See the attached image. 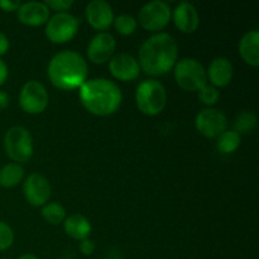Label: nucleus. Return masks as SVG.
Instances as JSON below:
<instances>
[{
    "mask_svg": "<svg viewBox=\"0 0 259 259\" xmlns=\"http://www.w3.org/2000/svg\"><path fill=\"white\" fill-rule=\"evenodd\" d=\"M179 57V46L168 33H156L141 46L138 63L151 76H162L174 70Z\"/></svg>",
    "mask_w": 259,
    "mask_h": 259,
    "instance_id": "1",
    "label": "nucleus"
},
{
    "mask_svg": "<svg viewBox=\"0 0 259 259\" xmlns=\"http://www.w3.org/2000/svg\"><path fill=\"white\" fill-rule=\"evenodd\" d=\"M83 108L98 116H109L120 108L123 95L120 88L108 78L88 80L78 89Z\"/></svg>",
    "mask_w": 259,
    "mask_h": 259,
    "instance_id": "2",
    "label": "nucleus"
},
{
    "mask_svg": "<svg viewBox=\"0 0 259 259\" xmlns=\"http://www.w3.org/2000/svg\"><path fill=\"white\" fill-rule=\"evenodd\" d=\"M47 73L55 88L70 91L80 89L85 82L89 66L85 58L76 51H61L51 58Z\"/></svg>",
    "mask_w": 259,
    "mask_h": 259,
    "instance_id": "3",
    "label": "nucleus"
},
{
    "mask_svg": "<svg viewBox=\"0 0 259 259\" xmlns=\"http://www.w3.org/2000/svg\"><path fill=\"white\" fill-rule=\"evenodd\" d=\"M136 103L139 110L148 116L158 115L167 104V91L158 80L149 78L139 83L136 91Z\"/></svg>",
    "mask_w": 259,
    "mask_h": 259,
    "instance_id": "4",
    "label": "nucleus"
},
{
    "mask_svg": "<svg viewBox=\"0 0 259 259\" xmlns=\"http://www.w3.org/2000/svg\"><path fill=\"white\" fill-rule=\"evenodd\" d=\"M4 151L14 163H24L33 156V138L24 126H12L4 136Z\"/></svg>",
    "mask_w": 259,
    "mask_h": 259,
    "instance_id": "5",
    "label": "nucleus"
},
{
    "mask_svg": "<svg viewBox=\"0 0 259 259\" xmlns=\"http://www.w3.org/2000/svg\"><path fill=\"white\" fill-rule=\"evenodd\" d=\"M174 76L177 85L185 91H199L207 83L206 70L195 58H184L176 62Z\"/></svg>",
    "mask_w": 259,
    "mask_h": 259,
    "instance_id": "6",
    "label": "nucleus"
},
{
    "mask_svg": "<svg viewBox=\"0 0 259 259\" xmlns=\"http://www.w3.org/2000/svg\"><path fill=\"white\" fill-rule=\"evenodd\" d=\"M171 15L172 9L166 2L153 0L141 8L138 13V22L143 29L158 32L168 25Z\"/></svg>",
    "mask_w": 259,
    "mask_h": 259,
    "instance_id": "7",
    "label": "nucleus"
},
{
    "mask_svg": "<svg viewBox=\"0 0 259 259\" xmlns=\"http://www.w3.org/2000/svg\"><path fill=\"white\" fill-rule=\"evenodd\" d=\"M80 23L70 13H56L46 23V35L52 43H66L72 39L78 32Z\"/></svg>",
    "mask_w": 259,
    "mask_h": 259,
    "instance_id": "8",
    "label": "nucleus"
},
{
    "mask_svg": "<svg viewBox=\"0 0 259 259\" xmlns=\"http://www.w3.org/2000/svg\"><path fill=\"white\" fill-rule=\"evenodd\" d=\"M50 101L48 91L42 82L30 80L23 85L19 93V105L27 114H40L46 110Z\"/></svg>",
    "mask_w": 259,
    "mask_h": 259,
    "instance_id": "9",
    "label": "nucleus"
},
{
    "mask_svg": "<svg viewBox=\"0 0 259 259\" xmlns=\"http://www.w3.org/2000/svg\"><path fill=\"white\" fill-rule=\"evenodd\" d=\"M228 119L223 111L214 108L202 109L195 119L197 132L205 138H218L227 131Z\"/></svg>",
    "mask_w": 259,
    "mask_h": 259,
    "instance_id": "10",
    "label": "nucleus"
},
{
    "mask_svg": "<svg viewBox=\"0 0 259 259\" xmlns=\"http://www.w3.org/2000/svg\"><path fill=\"white\" fill-rule=\"evenodd\" d=\"M51 192H52V187L47 177L37 172L30 174L23 182V194H24L25 200L32 206L38 207L47 204L51 197Z\"/></svg>",
    "mask_w": 259,
    "mask_h": 259,
    "instance_id": "11",
    "label": "nucleus"
},
{
    "mask_svg": "<svg viewBox=\"0 0 259 259\" xmlns=\"http://www.w3.org/2000/svg\"><path fill=\"white\" fill-rule=\"evenodd\" d=\"M116 48V40L113 34L106 32H100L94 35L88 46V58L96 65H101L113 57Z\"/></svg>",
    "mask_w": 259,
    "mask_h": 259,
    "instance_id": "12",
    "label": "nucleus"
},
{
    "mask_svg": "<svg viewBox=\"0 0 259 259\" xmlns=\"http://www.w3.org/2000/svg\"><path fill=\"white\" fill-rule=\"evenodd\" d=\"M109 71L119 81H133L141 72L138 60L129 53H118L109 61Z\"/></svg>",
    "mask_w": 259,
    "mask_h": 259,
    "instance_id": "13",
    "label": "nucleus"
},
{
    "mask_svg": "<svg viewBox=\"0 0 259 259\" xmlns=\"http://www.w3.org/2000/svg\"><path fill=\"white\" fill-rule=\"evenodd\" d=\"M86 19L96 30H106L114 22V12L111 5L105 0H93L86 5Z\"/></svg>",
    "mask_w": 259,
    "mask_h": 259,
    "instance_id": "14",
    "label": "nucleus"
},
{
    "mask_svg": "<svg viewBox=\"0 0 259 259\" xmlns=\"http://www.w3.org/2000/svg\"><path fill=\"white\" fill-rule=\"evenodd\" d=\"M172 19H174L175 25L182 33H191L196 32V29L200 25V17L199 12L192 5L191 3H180L174 10H172Z\"/></svg>",
    "mask_w": 259,
    "mask_h": 259,
    "instance_id": "15",
    "label": "nucleus"
},
{
    "mask_svg": "<svg viewBox=\"0 0 259 259\" xmlns=\"http://www.w3.org/2000/svg\"><path fill=\"white\" fill-rule=\"evenodd\" d=\"M17 13L19 22L29 27H39L46 24L50 19V9L42 2H28L20 4Z\"/></svg>",
    "mask_w": 259,
    "mask_h": 259,
    "instance_id": "16",
    "label": "nucleus"
},
{
    "mask_svg": "<svg viewBox=\"0 0 259 259\" xmlns=\"http://www.w3.org/2000/svg\"><path fill=\"white\" fill-rule=\"evenodd\" d=\"M234 68L227 57H215L206 70L207 80L214 88H227L232 82Z\"/></svg>",
    "mask_w": 259,
    "mask_h": 259,
    "instance_id": "17",
    "label": "nucleus"
},
{
    "mask_svg": "<svg viewBox=\"0 0 259 259\" xmlns=\"http://www.w3.org/2000/svg\"><path fill=\"white\" fill-rule=\"evenodd\" d=\"M239 55L247 65L259 66V32L257 29L245 33L239 42Z\"/></svg>",
    "mask_w": 259,
    "mask_h": 259,
    "instance_id": "18",
    "label": "nucleus"
},
{
    "mask_svg": "<svg viewBox=\"0 0 259 259\" xmlns=\"http://www.w3.org/2000/svg\"><path fill=\"white\" fill-rule=\"evenodd\" d=\"M63 229L68 237L81 242L90 237L93 228L88 218L81 214H72L63 220Z\"/></svg>",
    "mask_w": 259,
    "mask_h": 259,
    "instance_id": "19",
    "label": "nucleus"
},
{
    "mask_svg": "<svg viewBox=\"0 0 259 259\" xmlns=\"http://www.w3.org/2000/svg\"><path fill=\"white\" fill-rule=\"evenodd\" d=\"M24 179V168L19 163L10 162L0 168V186L12 189L19 185Z\"/></svg>",
    "mask_w": 259,
    "mask_h": 259,
    "instance_id": "20",
    "label": "nucleus"
},
{
    "mask_svg": "<svg viewBox=\"0 0 259 259\" xmlns=\"http://www.w3.org/2000/svg\"><path fill=\"white\" fill-rule=\"evenodd\" d=\"M42 218L52 225H58L66 219V209L60 202H48L42 206Z\"/></svg>",
    "mask_w": 259,
    "mask_h": 259,
    "instance_id": "21",
    "label": "nucleus"
},
{
    "mask_svg": "<svg viewBox=\"0 0 259 259\" xmlns=\"http://www.w3.org/2000/svg\"><path fill=\"white\" fill-rule=\"evenodd\" d=\"M240 146V136L234 131H225L218 137L217 147L219 152L224 154H230L237 151Z\"/></svg>",
    "mask_w": 259,
    "mask_h": 259,
    "instance_id": "22",
    "label": "nucleus"
},
{
    "mask_svg": "<svg viewBox=\"0 0 259 259\" xmlns=\"http://www.w3.org/2000/svg\"><path fill=\"white\" fill-rule=\"evenodd\" d=\"M257 125V116L252 111L244 110L237 116L234 121V132L240 134H248Z\"/></svg>",
    "mask_w": 259,
    "mask_h": 259,
    "instance_id": "23",
    "label": "nucleus"
},
{
    "mask_svg": "<svg viewBox=\"0 0 259 259\" xmlns=\"http://www.w3.org/2000/svg\"><path fill=\"white\" fill-rule=\"evenodd\" d=\"M114 27H115L116 32L121 35H131L136 32L138 22L134 17L129 14H121L119 17L114 18L113 22Z\"/></svg>",
    "mask_w": 259,
    "mask_h": 259,
    "instance_id": "24",
    "label": "nucleus"
},
{
    "mask_svg": "<svg viewBox=\"0 0 259 259\" xmlns=\"http://www.w3.org/2000/svg\"><path fill=\"white\" fill-rule=\"evenodd\" d=\"M220 93L219 89L214 88L211 85H205L204 88H201L199 90V99L202 104L207 106H212L219 101Z\"/></svg>",
    "mask_w": 259,
    "mask_h": 259,
    "instance_id": "25",
    "label": "nucleus"
},
{
    "mask_svg": "<svg viewBox=\"0 0 259 259\" xmlns=\"http://www.w3.org/2000/svg\"><path fill=\"white\" fill-rule=\"evenodd\" d=\"M14 243V232L7 223L0 220V250H7Z\"/></svg>",
    "mask_w": 259,
    "mask_h": 259,
    "instance_id": "26",
    "label": "nucleus"
},
{
    "mask_svg": "<svg viewBox=\"0 0 259 259\" xmlns=\"http://www.w3.org/2000/svg\"><path fill=\"white\" fill-rule=\"evenodd\" d=\"M48 9L56 10L57 13H65L73 5V0H47L45 2Z\"/></svg>",
    "mask_w": 259,
    "mask_h": 259,
    "instance_id": "27",
    "label": "nucleus"
},
{
    "mask_svg": "<svg viewBox=\"0 0 259 259\" xmlns=\"http://www.w3.org/2000/svg\"><path fill=\"white\" fill-rule=\"evenodd\" d=\"M20 7V3L18 0H0V9L3 12L13 13L17 12Z\"/></svg>",
    "mask_w": 259,
    "mask_h": 259,
    "instance_id": "28",
    "label": "nucleus"
},
{
    "mask_svg": "<svg viewBox=\"0 0 259 259\" xmlns=\"http://www.w3.org/2000/svg\"><path fill=\"white\" fill-rule=\"evenodd\" d=\"M80 250L83 255H91L95 250V243L91 239H83L80 243Z\"/></svg>",
    "mask_w": 259,
    "mask_h": 259,
    "instance_id": "29",
    "label": "nucleus"
},
{
    "mask_svg": "<svg viewBox=\"0 0 259 259\" xmlns=\"http://www.w3.org/2000/svg\"><path fill=\"white\" fill-rule=\"evenodd\" d=\"M9 47H10L9 39H8V37L4 34V33L0 32V57L7 55V52L9 51Z\"/></svg>",
    "mask_w": 259,
    "mask_h": 259,
    "instance_id": "30",
    "label": "nucleus"
},
{
    "mask_svg": "<svg viewBox=\"0 0 259 259\" xmlns=\"http://www.w3.org/2000/svg\"><path fill=\"white\" fill-rule=\"evenodd\" d=\"M8 75H9V71H8L7 63L0 58V86L7 81Z\"/></svg>",
    "mask_w": 259,
    "mask_h": 259,
    "instance_id": "31",
    "label": "nucleus"
},
{
    "mask_svg": "<svg viewBox=\"0 0 259 259\" xmlns=\"http://www.w3.org/2000/svg\"><path fill=\"white\" fill-rule=\"evenodd\" d=\"M9 103H10L9 95H8L5 91L0 90V110H4L5 108H8V106H9Z\"/></svg>",
    "mask_w": 259,
    "mask_h": 259,
    "instance_id": "32",
    "label": "nucleus"
},
{
    "mask_svg": "<svg viewBox=\"0 0 259 259\" xmlns=\"http://www.w3.org/2000/svg\"><path fill=\"white\" fill-rule=\"evenodd\" d=\"M18 259H39V258H38L35 254H33V253H24V254L20 255Z\"/></svg>",
    "mask_w": 259,
    "mask_h": 259,
    "instance_id": "33",
    "label": "nucleus"
}]
</instances>
